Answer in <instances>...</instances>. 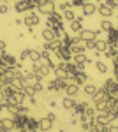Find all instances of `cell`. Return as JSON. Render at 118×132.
Wrapping results in <instances>:
<instances>
[{"label": "cell", "instance_id": "1", "mask_svg": "<svg viewBox=\"0 0 118 132\" xmlns=\"http://www.w3.org/2000/svg\"><path fill=\"white\" fill-rule=\"evenodd\" d=\"M46 27H49V28H53V30L57 32V35H62L64 34V18H62V14H58L57 11L51 14V16H48V23H46Z\"/></svg>", "mask_w": 118, "mask_h": 132}, {"label": "cell", "instance_id": "26", "mask_svg": "<svg viewBox=\"0 0 118 132\" xmlns=\"http://www.w3.org/2000/svg\"><path fill=\"white\" fill-rule=\"evenodd\" d=\"M86 118H95V114H97V109H95V106H88L86 109H85V113H83Z\"/></svg>", "mask_w": 118, "mask_h": 132}, {"label": "cell", "instance_id": "4", "mask_svg": "<svg viewBox=\"0 0 118 132\" xmlns=\"http://www.w3.org/2000/svg\"><path fill=\"white\" fill-rule=\"evenodd\" d=\"M39 23H41V16L35 12V11L27 12L25 18H23V25H25V27H32V28H34V27H37Z\"/></svg>", "mask_w": 118, "mask_h": 132}, {"label": "cell", "instance_id": "35", "mask_svg": "<svg viewBox=\"0 0 118 132\" xmlns=\"http://www.w3.org/2000/svg\"><path fill=\"white\" fill-rule=\"evenodd\" d=\"M46 118H48V120H51V122L55 123V122H57V113H55V111H49V113H46Z\"/></svg>", "mask_w": 118, "mask_h": 132}, {"label": "cell", "instance_id": "28", "mask_svg": "<svg viewBox=\"0 0 118 132\" xmlns=\"http://www.w3.org/2000/svg\"><path fill=\"white\" fill-rule=\"evenodd\" d=\"M58 9H60V12H65V11L72 9V4H70V0H65V2H62V4L58 5Z\"/></svg>", "mask_w": 118, "mask_h": 132}, {"label": "cell", "instance_id": "9", "mask_svg": "<svg viewBox=\"0 0 118 132\" xmlns=\"http://www.w3.org/2000/svg\"><path fill=\"white\" fill-rule=\"evenodd\" d=\"M41 37H42V41L51 42V41H55V39H57L58 35H57V32L53 30V28L46 27V28H42V32H41Z\"/></svg>", "mask_w": 118, "mask_h": 132}, {"label": "cell", "instance_id": "42", "mask_svg": "<svg viewBox=\"0 0 118 132\" xmlns=\"http://www.w3.org/2000/svg\"><path fill=\"white\" fill-rule=\"evenodd\" d=\"M34 2H35V7H39V5L46 4V2H49V0H34Z\"/></svg>", "mask_w": 118, "mask_h": 132}, {"label": "cell", "instance_id": "15", "mask_svg": "<svg viewBox=\"0 0 118 132\" xmlns=\"http://www.w3.org/2000/svg\"><path fill=\"white\" fill-rule=\"evenodd\" d=\"M65 93H67L69 97H76L79 93V85H76L74 81H69L67 86H65Z\"/></svg>", "mask_w": 118, "mask_h": 132}, {"label": "cell", "instance_id": "31", "mask_svg": "<svg viewBox=\"0 0 118 132\" xmlns=\"http://www.w3.org/2000/svg\"><path fill=\"white\" fill-rule=\"evenodd\" d=\"M28 56H30V50L27 48V50H23L20 53V62H25V60H28Z\"/></svg>", "mask_w": 118, "mask_h": 132}, {"label": "cell", "instance_id": "6", "mask_svg": "<svg viewBox=\"0 0 118 132\" xmlns=\"http://www.w3.org/2000/svg\"><path fill=\"white\" fill-rule=\"evenodd\" d=\"M99 32H100V28L99 30H90V28H83V30L78 34V37L81 39L83 42H86V41H95L99 37Z\"/></svg>", "mask_w": 118, "mask_h": 132}, {"label": "cell", "instance_id": "8", "mask_svg": "<svg viewBox=\"0 0 118 132\" xmlns=\"http://www.w3.org/2000/svg\"><path fill=\"white\" fill-rule=\"evenodd\" d=\"M111 122H113V120H111V116H109L108 111H97V114H95V123H100V125H109Z\"/></svg>", "mask_w": 118, "mask_h": 132}, {"label": "cell", "instance_id": "45", "mask_svg": "<svg viewBox=\"0 0 118 132\" xmlns=\"http://www.w3.org/2000/svg\"><path fill=\"white\" fill-rule=\"evenodd\" d=\"M76 67H78V71H85V63H76Z\"/></svg>", "mask_w": 118, "mask_h": 132}, {"label": "cell", "instance_id": "16", "mask_svg": "<svg viewBox=\"0 0 118 132\" xmlns=\"http://www.w3.org/2000/svg\"><path fill=\"white\" fill-rule=\"evenodd\" d=\"M97 90H99V86L95 85V83H92V81L83 85V92H85V95H88V97L95 95V93H97Z\"/></svg>", "mask_w": 118, "mask_h": 132}, {"label": "cell", "instance_id": "13", "mask_svg": "<svg viewBox=\"0 0 118 132\" xmlns=\"http://www.w3.org/2000/svg\"><path fill=\"white\" fill-rule=\"evenodd\" d=\"M69 25H70V32L78 35L79 32H81L83 28H85V25H83V16H79V18H76L74 21H70Z\"/></svg>", "mask_w": 118, "mask_h": 132}, {"label": "cell", "instance_id": "11", "mask_svg": "<svg viewBox=\"0 0 118 132\" xmlns=\"http://www.w3.org/2000/svg\"><path fill=\"white\" fill-rule=\"evenodd\" d=\"M102 88L108 92V95H111L113 92H116L118 90V83L115 78H108L106 81H104V85H102Z\"/></svg>", "mask_w": 118, "mask_h": 132}, {"label": "cell", "instance_id": "33", "mask_svg": "<svg viewBox=\"0 0 118 132\" xmlns=\"http://www.w3.org/2000/svg\"><path fill=\"white\" fill-rule=\"evenodd\" d=\"M34 88H35V95H37V93H42V90H44L42 81H35V83H34Z\"/></svg>", "mask_w": 118, "mask_h": 132}, {"label": "cell", "instance_id": "22", "mask_svg": "<svg viewBox=\"0 0 118 132\" xmlns=\"http://www.w3.org/2000/svg\"><path fill=\"white\" fill-rule=\"evenodd\" d=\"M28 60L32 62V63H37V62H41V51H39V50H30Z\"/></svg>", "mask_w": 118, "mask_h": 132}, {"label": "cell", "instance_id": "44", "mask_svg": "<svg viewBox=\"0 0 118 132\" xmlns=\"http://www.w3.org/2000/svg\"><path fill=\"white\" fill-rule=\"evenodd\" d=\"M93 58H90V56H86V60H85V63H86V65H90V63H93Z\"/></svg>", "mask_w": 118, "mask_h": 132}, {"label": "cell", "instance_id": "27", "mask_svg": "<svg viewBox=\"0 0 118 132\" xmlns=\"http://www.w3.org/2000/svg\"><path fill=\"white\" fill-rule=\"evenodd\" d=\"M86 60V56H85V53H78V55H72V62L74 63H85ZM86 65V63H85Z\"/></svg>", "mask_w": 118, "mask_h": 132}, {"label": "cell", "instance_id": "37", "mask_svg": "<svg viewBox=\"0 0 118 132\" xmlns=\"http://www.w3.org/2000/svg\"><path fill=\"white\" fill-rule=\"evenodd\" d=\"M27 101H28L32 106H37V99H35V95H27Z\"/></svg>", "mask_w": 118, "mask_h": 132}, {"label": "cell", "instance_id": "25", "mask_svg": "<svg viewBox=\"0 0 118 132\" xmlns=\"http://www.w3.org/2000/svg\"><path fill=\"white\" fill-rule=\"evenodd\" d=\"M2 125L7 130H14V120L12 118H2Z\"/></svg>", "mask_w": 118, "mask_h": 132}, {"label": "cell", "instance_id": "43", "mask_svg": "<svg viewBox=\"0 0 118 132\" xmlns=\"http://www.w3.org/2000/svg\"><path fill=\"white\" fill-rule=\"evenodd\" d=\"M14 23H16L18 27H20V25H23V18H16V20H14Z\"/></svg>", "mask_w": 118, "mask_h": 132}, {"label": "cell", "instance_id": "18", "mask_svg": "<svg viewBox=\"0 0 118 132\" xmlns=\"http://www.w3.org/2000/svg\"><path fill=\"white\" fill-rule=\"evenodd\" d=\"M93 65H95V71H97L99 74H108V72H109V67H108V63H106V62L95 60V62H93Z\"/></svg>", "mask_w": 118, "mask_h": 132}, {"label": "cell", "instance_id": "47", "mask_svg": "<svg viewBox=\"0 0 118 132\" xmlns=\"http://www.w3.org/2000/svg\"><path fill=\"white\" fill-rule=\"evenodd\" d=\"M35 132H44V130H41V129H37V130H35Z\"/></svg>", "mask_w": 118, "mask_h": 132}, {"label": "cell", "instance_id": "40", "mask_svg": "<svg viewBox=\"0 0 118 132\" xmlns=\"http://www.w3.org/2000/svg\"><path fill=\"white\" fill-rule=\"evenodd\" d=\"M48 106L51 108V109H57V106H58V104H57L55 99H48Z\"/></svg>", "mask_w": 118, "mask_h": 132}, {"label": "cell", "instance_id": "29", "mask_svg": "<svg viewBox=\"0 0 118 132\" xmlns=\"http://www.w3.org/2000/svg\"><path fill=\"white\" fill-rule=\"evenodd\" d=\"M25 81L30 83V81H37V76H35V72L34 71H27L25 72Z\"/></svg>", "mask_w": 118, "mask_h": 132}, {"label": "cell", "instance_id": "36", "mask_svg": "<svg viewBox=\"0 0 118 132\" xmlns=\"http://www.w3.org/2000/svg\"><path fill=\"white\" fill-rule=\"evenodd\" d=\"M108 132H118V123H109L108 125Z\"/></svg>", "mask_w": 118, "mask_h": 132}, {"label": "cell", "instance_id": "34", "mask_svg": "<svg viewBox=\"0 0 118 132\" xmlns=\"http://www.w3.org/2000/svg\"><path fill=\"white\" fill-rule=\"evenodd\" d=\"M104 4H106V5H109L113 11L118 7V0H104Z\"/></svg>", "mask_w": 118, "mask_h": 132}, {"label": "cell", "instance_id": "50", "mask_svg": "<svg viewBox=\"0 0 118 132\" xmlns=\"http://www.w3.org/2000/svg\"><path fill=\"white\" fill-rule=\"evenodd\" d=\"M49 2H57V0H49Z\"/></svg>", "mask_w": 118, "mask_h": 132}, {"label": "cell", "instance_id": "2", "mask_svg": "<svg viewBox=\"0 0 118 132\" xmlns=\"http://www.w3.org/2000/svg\"><path fill=\"white\" fill-rule=\"evenodd\" d=\"M67 83H69V81H67L65 78H58V76H57V78H53V79L48 83V90L49 92H60V93L64 92V93H65V86H67Z\"/></svg>", "mask_w": 118, "mask_h": 132}, {"label": "cell", "instance_id": "24", "mask_svg": "<svg viewBox=\"0 0 118 132\" xmlns=\"http://www.w3.org/2000/svg\"><path fill=\"white\" fill-rule=\"evenodd\" d=\"M62 18H64V21H74L76 20V14H74V11L69 9V11H65V12H62Z\"/></svg>", "mask_w": 118, "mask_h": 132}, {"label": "cell", "instance_id": "19", "mask_svg": "<svg viewBox=\"0 0 118 132\" xmlns=\"http://www.w3.org/2000/svg\"><path fill=\"white\" fill-rule=\"evenodd\" d=\"M39 129H41V130H44V132L51 130V129H53V122L48 120L46 116H42V118H39Z\"/></svg>", "mask_w": 118, "mask_h": 132}, {"label": "cell", "instance_id": "20", "mask_svg": "<svg viewBox=\"0 0 118 132\" xmlns=\"http://www.w3.org/2000/svg\"><path fill=\"white\" fill-rule=\"evenodd\" d=\"M62 106H64V109H65V111H70V109H74V106H76V99L67 95V97H64Z\"/></svg>", "mask_w": 118, "mask_h": 132}, {"label": "cell", "instance_id": "30", "mask_svg": "<svg viewBox=\"0 0 118 132\" xmlns=\"http://www.w3.org/2000/svg\"><path fill=\"white\" fill-rule=\"evenodd\" d=\"M115 55H116V50H113V48H108L104 51V58H108V60H113Z\"/></svg>", "mask_w": 118, "mask_h": 132}, {"label": "cell", "instance_id": "3", "mask_svg": "<svg viewBox=\"0 0 118 132\" xmlns=\"http://www.w3.org/2000/svg\"><path fill=\"white\" fill-rule=\"evenodd\" d=\"M34 9H37L34 0H16V2H14V11L20 12V14L30 12V11H34Z\"/></svg>", "mask_w": 118, "mask_h": 132}, {"label": "cell", "instance_id": "49", "mask_svg": "<svg viewBox=\"0 0 118 132\" xmlns=\"http://www.w3.org/2000/svg\"><path fill=\"white\" fill-rule=\"evenodd\" d=\"M4 132H14V130H4Z\"/></svg>", "mask_w": 118, "mask_h": 132}, {"label": "cell", "instance_id": "41", "mask_svg": "<svg viewBox=\"0 0 118 132\" xmlns=\"http://www.w3.org/2000/svg\"><path fill=\"white\" fill-rule=\"evenodd\" d=\"M5 50H7V44H5V41H2V39H0V53H4Z\"/></svg>", "mask_w": 118, "mask_h": 132}, {"label": "cell", "instance_id": "17", "mask_svg": "<svg viewBox=\"0 0 118 132\" xmlns=\"http://www.w3.org/2000/svg\"><path fill=\"white\" fill-rule=\"evenodd\" d=\"M72 81L76 83V85H79V86H81V85H85V83H90V78L86 76V74H85V71H79L78 74L74 76V79H72Z\"/></svg>", "mask_w": 118, "mask_h": 132}, {"label": "cell", "instance_id": "5", "mask_svg": "<svg viewBox=\"0 0 118 132\" xmlns=\"http://www.w3.org/2000/svg\"><path fill=\"white\" fill-rule=\"evenodd\" d=\"M32 71L35 72V76H37V81H42V79L48 76L49 72H51V69H49V67H46V65H42L41 62H37V63H34Z\"/></svg>", "mask_w": 118, "mask_h": 132}, {"label": "cell", "instance_id": "39", "mask_svg": "<svg viewBox=\"0 0 118 132\" xmlns=\"http://www.w3.org/2000/svg\"><path fill=\"white\" fill-rule=\"evenodd\" d=\"M7 11H9L7 4H0V14H7Z\"/></svg>", "mask_w": 118, "mask_h": 132}, {"label": "cell", "instance_id": "32", "mask_svg": "<svg viewBox=\"0 0 118 132\" xmlns=\"http://www.w3.org/2000/svg\"><path fill=\"white\" fill-rule=\"evenodd\" d=\"M18 113H20V114H28L30 108H28V106H25V104H20V106H18Z\"/></svg>", "mask_w": 118, "mask_h": 132}, {"label": "cell", "instance_id": "12", "mask_svg": "<svg viewBox=\"0 0 118 132\" xmlns=\"http://www.w3.org/2000/svg\"><path fill=\"white\" fill-rule=\"evenodd\" d=\"M81 11H83L85 16H93V14L97 12V4H95V2H85L83 7H81Z\"/></svg>", "mask_w": 118, "mask_h": 132}, {"label": "cell", "instance_id": "7", "mask_svg": "<svg viewBox=\"0 0 118 132\" xmlns=\"http://www.w3.org/2000/svg\"><path fill=\"white\" fill-rule=\"evenodd\" d=\"M53 12H55V2H46V4H42V5L37 7V14H44L46 18L51 16Z\"/></svg>", "mask_w": 118, "mask_h": 132}, {"label": "cell", "instance_id": "48", "mask_svg": "<svg viewBox=\"0 0 118 132\" xmlns=\"http://www.w3.org/2000/svg\"><path fill=\"white\" fill-rule=\"evenodd\" d=\"M115 79H116V83H118V76H115Z\"/></svg>", "mask_w": 118, "mask_h": 132}, {"label": "cell", "instance_id": "38", "mask_svg": "<svg viewBox=\"0 0 118 132\" xmlns=\"http://www.w3.org/2000/svg\"><path fill=\"white\" fill-rule=\"evenodd\" d=\"M85 48L86 50H95V41H86L85 42Z\"/></svg>", "mask_w": 118, "mask_h": 132}, {"label": "cell", "instance_id": "21", "mask_svg": "<svg viewBox=\"0 0 118 132\" xmlns=\"http://www.w3.org/2000/svg\"><path fill=\"white\" fill-rule=\"evenodd\" d=\"M108 48H109V46H108V41H104V39H95V51L104 53Z\"/></svg>", "mask_w": 118, "mask_h": 132}, {"label": "cell", "instance_id": "14", "mask_svg": "<svg viewBox=\"0 0 118 132\" xmlns=\"http://www.w3.org/2000/svg\"><path fill=\"white\" fill-rule=\"evenodd\" d=\"M90 104L88 102H76V106H74V109H70V116H79V114H83L85 113V109L88 108Z\"/></svg>", "mask_w": 118, "mask_h": 132}, {"label": "cell", "instance_id": "23", "mask_svg": "<svg viewBox=\"0 0 118 132\" xmlns=\"http://www.w3.org/2000/svg\"><path fill=\"white\" fill-rule=\"evenodd\" d=\"M99 27H100V30H102V32H106V34H108V32L111 30V28H115V27H113V23H111L109 20H102Z\"/></svg>", "mask_w": 118, "mask_h": 132}, {"label": "cell", "instance_id": "10", "mask_svg": "<svg viewBox=\"0 0 118 132\" xmlns=\"http://www.w3.org/2000/svg\"><path fill=\"white\" fill-rule=\"evenodd\" d=\"M97 12L102 16V18H104V20H108V18H111V16H113V12H115V11L102 2V4H99V5H97Z\"/></svg>", "mask_w": 118, "mask_h": 132}, {"label": "cell", "instance_id": "46", "mask_svg": "<svg viewBox=\"0 0 118 132\" xmlns=\"http://www.w3.org/2000/svg\"><path fill=\"white\" fill-rule=\"evenodd\" d=\"M58 132H67V129H65V127H60V130Z\"/></svg>", "mask_w": 118, "mask_h": 132}]
</instances>
